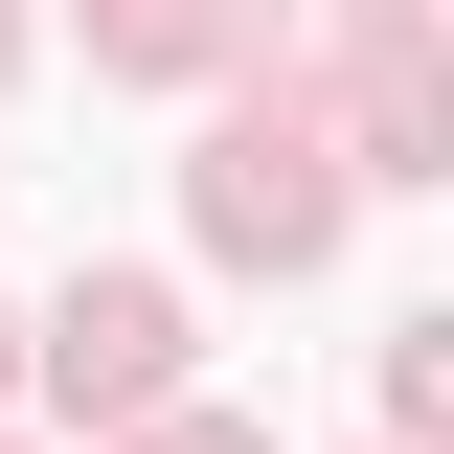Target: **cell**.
I'll return each mask as SVG.
<instances>
[{"label": "cell", "mask_w": 454, "mask_h": 454, "mask_svg": "<svg viewBox=\"0 0 454 454\" xmlns=\"http://www.w3.org/2000/svg\"><path fill=\"white\" fill-rule=\"evenodd\" d=\"M160 454H250V432H160Z\"/></svg>", "instance_id": "obj_3"}, {"label": "cell", "mask_w": 454, "mask_h": 454, "mask_svg": "<svg viewBox=\"0 0 454 454\" xmlns=\"http://www.w3.org/2000/svg\"><path fill=\"white\" fill-rule=\"evenodd\" d=\"M205 250H250V273L340 250V160L295 137V114H227V137H205Z\"/></svg>", "instance_id": "obj_1"}, {"label": "cell", "mask_w": 454, "mask_h": 454, "mask_svg": "<svg viewBox=\"0 0 454 454\" xmlns=\"http://www.w3.org/2000/svg\"><path fill=\"white\" fill-rule=\"evenodd\" d=\"M160 387H182V295H160V273H68V318H46V409L137 432Z\"/></svg>", "instance_id": "obj_2"}]
</instances>
